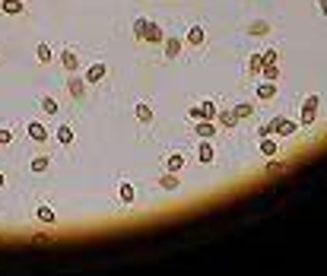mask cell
<instances>
[{
	"label": "cell",
	"instance_id": "cell-1",
	"mask_svg": "<svg viewBox=\"0 0 327 276\" xmlns=\"http://www.w3.org/2000/svg\"><path fill=\"white\" fill-rule=\"evenodd\" d=\"M318 108H321V96H305L302 108H299V127H312L318 121Z\"/></svg>",
	"mask_w": 327,
	"mask_h": 276
},
{
	"label": "cell",
	"instance_id": "cell-2",
	"mask_svg": "<svg viewBox=\"0 0 327 276\" xmlns=\"http://www.w3.org/2000/svg\"><path fill=\"white\" fill-rule=\"evenodd\" d=\"M270 127H274V137H280V140H289V137H296V131H299V121H289V118L277 115L274 121H270Z\"/></svg>",
	"mask_w": 327,
	"mask_h": 276
},
{
	"label": "cell",
	"instance_id": "cell-3",
	"mask_svg": "<svg viewBox=\"0 0 327 276\" xmlns=\"http://www.w3.org/2000/svg\"><path fill=\"white\" fill-rule=\"evenodd\" d=\"M26 137L32 143H48L51 140V131H48L42 121H26Z\"/></svg>",
	"mask_w": 327,
	"mask_h": 276
},
{
	"label": "cell",
	"instance_id": "cell-4",
	"mask_svg": "<svg viewBox=\"0 0 327 276\" xmlns=\"http://www.w3.org/2000/svg\"><path fill=\"white\" fill-rule=\"evenodd\" d=\"M254 96H258L261 102H274V99L280 96V83H274V80H261L258 86H254Z\"/></svg>",
	"mask_w": 327,
	"mask_h": 276
},
{
	"label": "cell",
	"instance_id": "cell-5",
	"mask_svg": "<svg viewBox=\"0 0 327 276\" xmlns=\"http://www.w3.org/2000/svg\"><path fill=\"white\" fill-rule=\"evenodd\" d=\"M162 42H166V32H162V26L153 23V20H147V29H143V45H162Z\"/></svg>",
	"mask_w": 327,
	"mask_h": 276
},
{
	"label": "cell",
	"instance_id": "cell-6",
	"mask_svg": "<svg viewBox=\"0 0 327 276\" xmlns=\"http://www.w3.org/2000/svg\"><path fill=\"white\" fill-rule=\"evenodd\" d=\"M185 45H194V48H204V45H207V29H204L201 23H194V26L188 29V35H185Z\"/></svg>",
	"mask_w": 327,
	"mask_h": 276
},
{
	"label": "cell",
	"instance_id": "cell-7",
	"mask_svg": "<svg viewBox=\"0 0 327 276\" xmlns=\"http://www.w3.org/2000/svg\"><path fill=\"white\" fill-rule=\"evenodd\" d=\"M105 73H108V64H93V67H86V73H83V80H86V86H96V83H102L105 80Z\"/></svg>",
	"mask_w": 327,
	"mask_h": 276
},
{
	"label": "cell",
	"instance_id": "cell-8",
	"mask_svg": "<svg viewBox=\"0 0 327 276\" xmlns=\"http://www.w3.org/2000/svg\"><path fill=\"white\" fill-rule=\"evenodd\" d=\"M67 89H70V99L80 102V99L86 96V80L77 77V73H70V77H67Z\"/></svg>",
	"mask_w": 327,
	"mask_h": 276
},
{
	"label": "cell",
	"instance_id": "cell-9",
	"mask_svg": "<svg viewBox=\"0 0 327 276\" xmlns=\"http://www.w3.org/2000/svg\"><path fill=\"white\" fill-rule=\"evenodd\" d=\"M156 184H159L162 191H178V188H181V172H169V169H166V172L159 175Z\"/></svg>",
	"mask_w": 327,
	"mask_h": 276
},
{
	"label": "cell",
	"instance_id": "cell-10",
	"mask_svg": "<svg viewBox=\"0 0 327 276\" xmlns=\"http://www.w3.org/2000/svg\"><path fill=\"white\" fill-rule=\"evenodd\" d=\"M216 131H220V124H216V121H194V134L201 137V140H213Z\"/></svg>",
	"mask_w": 327,
	"mask_h": 276
},
{
	"label": "cell",
	"instance_id": "cell-11",
	"mask_svg": "<svg viewBox=\"0 0 327 276\" xmlns=\"http://www.w3.org/2000/svg\"><path fill=\"white\" fill-rule=\"evenodd\" d=\"M258 150H261V156H280V137H274V134H270V137H261V143H258Z\"/></svg>",
	"mask_w": 327,
	"mask_h": 276
},
{
	"label": "cell",
	"instance_id": "cell-12",
	"mask_svg": "<svg viewBox=\"0 0 327 276\" xmlns=\"http://www.w3.org/2000/svg\"><path fill=\"white\" fill-rule=\"evenodd\" d=\"M134 118H137L140 124H153V121H156L153 105H150V102H137V105H134Z\"/></svg>",
	"mask_w": 327,
	"mask_h": 276
},
{
	"label": "cell",
	"instance_id": "cell-13",
	"mask_svg": "<svg viewBox=\"0 0 327 276\" xmlns=\"http://www.w3.org/2000/svg\"><path fill=\"white\" fill-rule=\"evenodd\" d=\"M181 48H185V42H181L178 35H172V39H166V42H162V54H166V61H175L178 54H181Z\"/></svg>",
	"mask_w": 327,
	"mask_h": 276
},
{
	"label": "cell",
	"instance_id": "cell-14",
	"mask_svg": "<svg viewBox=\"0 0 327 276\" xmlns=\"http://www.w3.org/2000/svg\"><path fill=\"white\" fill-rule=\"evenodd\" d=\"M118 200H121L124 207H134V204H137V188H134L131 181H121V188H118Z\"/></svg>",
	"mask_w": 327,
	"mask_h": 276
},
{
	"label": "cell",
	"instance_id": "cell-15",
	"mask_svg": "<svg viewBox=\"0 0 327 276\" xmlns=\"http://www.w3.org/2000/svg\"><path fill=\"white\" fill-rule=\"evenodd\" d=\"M261 70H264V51H254L245 64V73L248 77H261Z\"/></svg>",
	"mask_w": 327,
	"mask_h": 276
},
{
	"label": "cell",
	"instance_id": "cell-16",
	"mask_svg": "<svg viewBox=\"0 0 327 276\" xmlns=\"http://www.w3.org/2000/svg\"><path fill=\"white\" fill-rule=\"evenodd\" d=\"M35 223H42V226H54V223H58V213H54V207L42 204L39 210H35Z\"/></svg>",
	"mask_w": 327,
	"mask_h": 276
},
{
	"label": "cell",
	"instance_id": "cell-17",
	"mask_svg": "<svg viewBox=\"0 0 327 276\" xmlns=\"http://www.w3.org/2000/svg\"><path fill=\"white\" fill-rule=\"evenodd\" d=\"M270 29H274V26H270L267 20H254V23H248V35H251V39H264V35H270Z\"/></svg>",
	"mask_w": 327,
	"mask_h": 276
},
{
	"label": "cell",
	"instance_id": "cell-18",
	"mask_svg": "<svg viewBox=\"0 0 327 276\" xmlns=\"http://www.w3.org/2000/svg\"><path fill=\"white\" fill-rule=\"evenodd\" d=\"M0 13H7V16H23V13H26V4H23V0H0Z\"/></svg>",
	"mask_w": 327,
	"mask_h": 276
},
{
	"label": "cell",
	"instance_id": "cell-19",
	"mask_svg": "<svg viewBox=\"0 0 327 276\" xmlns=\"http://www.w3.org/2000/svg\"><path fill=\"white\" fill-rule=\"evenodd\" d=\"M197 159H201L204 165H210L216 159V150H213V140H201V146H197Z\"/></svg>",
	"mask_w": 327,
	"mask_h": 276
},
{
	"label": "cell",
	"instance_id": "cell-20",
	"mask_svg": "<svg viewBox=\"0 0 327 276\" xmlns=\"http://www.w3.org/2000/svg\"><path fill=\"white\" fill-rule=\"evenodd\" d=\"M54 140H58L61 146H70V143L77 140V134H74V127H70V124H61L58 131H54Z\"/></svg>",
	"mask_w": 327,
	"mask_h": 276
},
{
	"label": "cell",
	"instance_id": "cell-21",
	"mask_svg": "<svg viewBox=\"0 0 327 276\" xmlns=\"http://www.w3.org/2000/svg\"><path fill=\"white\" fill-rule=\"evenodd\" d=\"M216 124H220L223 131H235V127H239V118H235V112L229 108V112H220V115H216Z\"/></svg>",
	"mask_w": 327,
	"mask_h": 276
},
{
	"label": "cell",
	"instance_id": "cell-22",
	"mask_svg": "<svg viewBox=\"0 0 327 276\" xmlns=\"http://www.w3.org/2000/svg\"><path fill=\"white\" fill-rule=\"evenodd\" d=\"M61 64H64V70L77 73V70H80V58H77V51H70V48H67V51L61 54Z\"/></svg>",
	"mask_w": 327,
	"mask_h": 276
},
{
	"label": "cell",
	"instance_id": "cell-23",
	"mask_svg": "<svg viewBox=\"0 0 327 276\" xmlns=\"http://www.w3.org/2000/svg\"><path fill=\"white\" fill-rule=\"evenodd\" d=\"M35 58H39V64H51V61H54L51 42H39V48H35Z\"/></svg>",
	"mask_w": 327,
	"mask_h": 276
},
{
	"label": "cell",
	"instance_id": "cell-24",
	"mask_svg": "<svg viewBox=\"0 0 327 276\" xmlns=\"http://www.w3.org/2000/svg\"><path fill=\"white\" fill-rule=\"evenodd\" d=\"M51 169V159L48 156H35L32 162H29V172H35V175H45Z\"/></svg>",
	"mask_w": 327,
	"mask_h": 276
},
{
	"label": "cell",
	"instance_id": "cell-25",
	"mask_svg": "<svg viewBox=\"0 0 327 276\" xmlns=\"http://www.w3.org/2000/svg\"><path fill=\"white\" fill-rule=\"evenodd\" d=\"M166 169H169V172H185V153H169Z\"/></svg>",
	"mask_w": 327,
	"mask_h": 276
},
{
	"label": "cell",
	"instance_id": "cell-26",
	"mask_svg": "<svg viewBox=\"0 0 327 276\" xmlns=\"http://www.w3.org/2000/svg\"><path fill=\"white\" fill-rule=\"evenodd\" d=\"M264 172H267V175H283V172H286V162L277 159V156H270L267 165H264Z\"/></svg>",
	"mask_w": 327,
	"mask_h": 276
},
{
	"label": "cell",
	"instance_id": "cell-27",
	"mask_svg": "<svg viewBox=\"0 0 327 276\" xmlns=\"http://www.w3.org/2000/svg\"><path fill=\"white\" fill-rule=\"evenodd\" d=\"M261 80H274V83H280V61H274V64H264V70H261Z\"/></svg>",
	"mask_w": 327,
	"mask_h": 276
},
{
	"label": "cell",
	"instance_id": "cell-28",
	"mask_svg": "<svg viewBox=\"0 0 327 276\" xmlns=\"http://www.w3.org/2000/svg\"><path fill=\"white\" fill-rule=\"evenodd\" d=\"M232 112H235V118H239V121H248V118H254V105L251 102H239Z\"/></svg>",
	"mask_w": 327,
	"mask_h": 276
},
{
	"label": "cell",
	"instance_id": "cell-29",
	"mask_svg": "<svg viewBox=\"0 0 327 276\" xmlns=\"http://www.w3.org/2000/svg\"><path fill=\"white\" fill-rule=\"evenodd\" d=\"M42 112L54 118V115L61 112V105H58V99H54V96H42Z\"/></svg>",
	"mask_w": 327,
	"mask_h": 276
},
{
	"label": "cell",
	"instance_id": "cell-30",
	"mask_svg": "<svg viewBox=\"0 0 327 276\" xmlns=\"http://www.w3.org/2000/svg\"><path fill=\"white\" fill-rule=\"evenodd\" d=\"M201 112H204V121H216V115H220V108H216V102H213V99H207V102L201 105Z\"/></svg>",
	"mask_w": 327,
	"mask_h": 276
},
{
	"label": "cell",
	"instance_id": "cell-31",
	"mask_svg": "<svg viewBox=\"0 0 327 276\" xmlns=\"http://www.w3.org/2000/svg\"><path fill=\"white\" fill-rule=\"evenodd\" d=\"M143 29H147V16H137L134 20V39L143 42Z\"/></svg>",
	"mask_w": 327,
	"mask_h": 276
},
{
	"label": "cell",
	"instance_id": "cell-32",
	"mask_svg": "<svg viewBox=\"0 0 327 276\" xmlns=\"http://www.w3.org/2000/svg\"><path fill=\"white\" fill-rule=\"evenodd\" d=\"M13 143V131L10 127H0V146H10Z\"/></svg>",
	"mask_w": 327,
	"mask_h": 276
},
{
	"label": "cell",
	"instance_id": "cell-33",
	"mask_svg": "<svg viewBox=\"0 0 327 276\" xmlns=\"http://www.w3.org/2000/svg\"><path fill=\"white\" fill-rule=\"evenodd\" d=\"M274 61H280V51L277 48H267L264 51V64H274Z\"/></svg>",
	"mask_w": 327,
	"mask_h": 276
},
{
	"label": "cell",
	"instance_id": "cell-34",
	"mask_svg": "<svg viewBox=\"0 0 327 276\" xmlns=\"http://www.w3.org/2000/svg\"><path fill=\"white\" fill-rule=\"evenodd\" d=\"M188 118H191V121H204V112H201V105H191V108H188Z\"/></svg>",
	"mask_w": 327,
	"mask_h": 276
},
{
	"label": "cell",
	"instance_id": "cell-35",
	"mask_svg": "<svg viewBox=\"0 0 327 276\" xmlns=\"http://www.w3.org/2000/svg\"><path fill=\"white\" fill-rule=\"evenodd\" d=\"M261 137H270V134H274V127H270V124H261V131H258Z\"/></svg>",
	"mask_w": 327,
	"mask_h": 276
},
{
	"label": "cell",
	"instance_id": "cell-36",
	"mask_svg": "<svg viewBox=\"0 0 327 276\" xmlns=\"http://www.w3.org/2000/svg\"><path fill=\"white\" fill-rule=\"evenodd\" d=\"M318 10H321V16L327 20V0H318Z\"/></svg>",
	"mask_w": 327,
	"mask_h": 276
},
{
	"label": "cell",
	"instance_id": "cell-37",
	"mask_svg": "<svg viewBox=\"0 0 327 276\" xmlns=\"http://www.w3.org/2000/svg\"><path fill=\"white\" fill-rule=\"evenodd\" d=\"M4 184H7V175H4V172H0V188H4Z\"/></svg>",
	"mask_w": 327,
	"mask_h": 276
}]
</instances>
